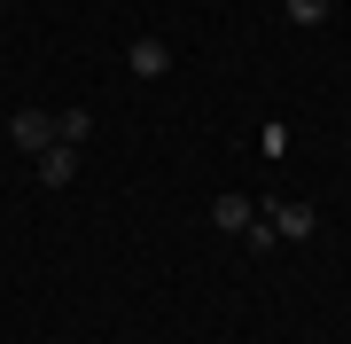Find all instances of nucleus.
Listing matches in <instances>:
<instances>
[{
    "mask_svg": "<svg viewBox=\"0 0 351 344\" xmlns=\"http://www.w3.org/2000/svg\"><path fill=\"white\" fill-rule=\"evenodd\" d=\"M281 8H289V24H328L336 0H281Z\"/></svg>",
    "mask_w": 351,
    "mask_h": 344,
    "instance_id": "obj_7",
    "label": "nucleus"
},
{
    "mask_svg": "<svg viewBox=\"0 0 351 344\" xmlns=\"http://www.w3.org/2000/svg\"><path fill=\"white\" fill-rule=\"evenodd\" d=\"M0 16H8V0H0Z\"/></svg>",
    "mask_w": 351,
    "mask_h": 344,
    "instance_id": "obj_8",
    "label": "nucleus"
},
{
    "mask_svg": "<svg viewBox=\"0 0 351 344\" xmlns=\"http://www.w3.org/2000/svg\"><path fill=\"white\" fill-rule=\"evenodd\" d=\"M39 180H47V188H71V180H78V149H71V141L39 149Z\"/></svg>",
    "mask_w": 351,
    "mask_h": 344,
    "instance_id": "obj_3",
    "label": "nucleus"
},
{
    "mask_svg": "<svg viewBox=\"0 0 351 344\" xmlns=\"http://www.w3.org/2000/svg\"><path fill=\"white\" fill-rule=\"evenodd\" d=\"M211 219H219L226 235H242V227H250L258 211H250V196H219V204H211Z\"/></svg>",
    "mask_w": 351,
    "mask_h": 344,
    "instance_id": "obj_5",
    "label": "nucleus"
},
{
    "mask_svg": "<svg viewBox=\"0 0 351 344\" xmlns=\"http://www.w3.org/2000/svg\"><path fill=\"white\" fill-rule=\"evenodd\" d=\"M86 133H94V110H55V141H71V149H78Z\"/></svg>",
    "mask_w": 351,
    "mask_h": 344,
    "instance_id": "obj_6",
    "label": "nucleus"
},
{
    "mask_svg": "<svg viewBox=\"0 0 351 344\" xmlns=\"http://www.w3.org/2000/svg\"><path fill=\"white\" fill-rule=\"evenodd\" d=\"M8 133H16V149H32V157H39V149H55V110H16V117H8Z\"/></svg>",
    "mask_w": 351,
    "mask_h": 344,
    "instance_id": "obj_2",
    "label": "nucleus"
},
{
    "mask_svg": "<svg viewBox=\"0 0 351 344\" xmlns=\"http://www.w3.org/2000/svg\"><path fill=\"white\" fill-rule=\"evenodd\" d=\"M258 219H265V227H274L281 242H304V235L320 227V211H313V204H297V196H274V204H265Z\"/></svg>",
    "mask_w": 351,
    "mask_h": 344,
    "instance_id": "obj_1",
    "label": "nucleus"
},
{
    "mask_svg": "<svg viewBox=\"0 0 351 344\" xmlns=\"http://www.w3.org/2000/svg\"><path fill=\"white\" fill-rule=\"evenodd\" d=\"M125 63H133V78H164V71H172V47H164V39H133Z\"/></svg>",
    "mask_w": 351,
    "mask_h": 344,
    "instance_id": "obj_4",
    "label": "nucleus"
}]
</instances>
